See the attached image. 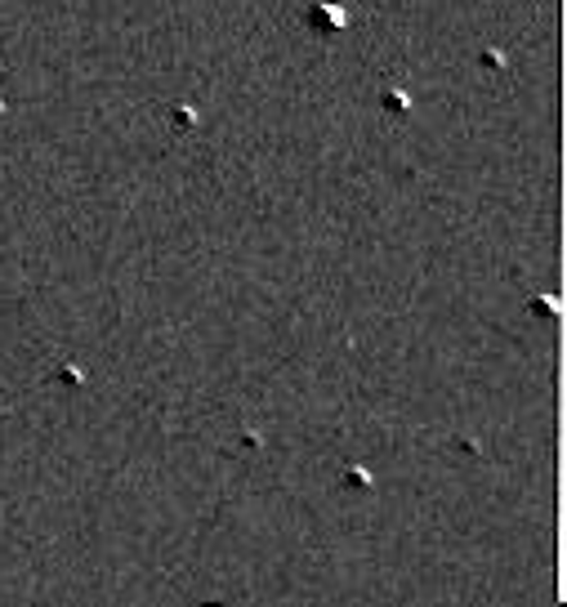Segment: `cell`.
Returning <instances> with one entry per match:
<instances>
[{
    "label": "cell",
    "mask_w": 567,
    "mask_h": 607,
    "mask_svg": "<svg viewBox=\"0 0 567 607\" xmlns=\"http://www.w3.org/2000/svg\"><path fill=\"white\" fill-rule=\"evenodd\" d=\"M348 487H371V478L362 474V469H353V474H348Z\"/></svg>",
    "instance_id": "obj_1"
}]
</instances>
